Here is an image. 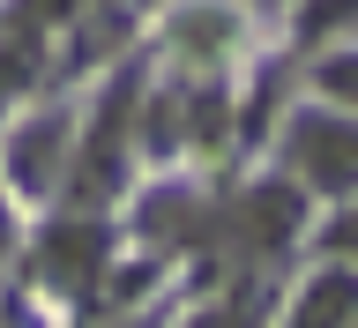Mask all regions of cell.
I'll return each mask as SVG.
<instances>
[{
	"label": "cell",
	"instance_id": "1",
	"mask_svg": "<svg viewBox=\"0 0 358 328\" xmlns=\"http://www.w3.org/2000/svg\"><path fill=\"white\" fill-rule=\"evenodd\" d=\"M284 172L306 194H358V112H291L284 120Z\"/></svg>",
	"mask_w": 358,
	"mask_h": 328
},
{
	"label": "cell",
	"instance_id": "2",
	"mask_svg": "<svg viewBox=\"0 0 358 328\" xmlns=\"http://www.w3.org/2000/svg\"><path fill=\"white\" fill-rule=\"evenodd\" d=\"M134 127H142V83L120 75V83L105 90V105H97L90 142L75 150V172H67V194H75V201H112L120 187H127V142H134Z\"/></svg>",
	"mask_w": 358,
	"mask_h": 328
},
{
	"label": "cell",
	"instance_id": "3",
	"mask_svg": "<svg viewBox=\"0 0 358 328\" xmlns=\"http://www.w3.org/2000/svg\"><path fill=\"white\" fill-rule=\"evenodd\" d=\"M75 172V112H30L0 142V187L22 201H45Z\"/></svg>",
	"mask_w": 358,
	"mask_h": 328
},
{
	"label": "cell",
	"instance_id": "4",
	"mask_svg": "<svg viewBox=\"0 0 358 328\" xmlns=\"http://www.w3.org/2000/svg\"><path fill=\"white\" fill-rule=\"evenodd\" d=\"M105 254H112L105 224H90V217L67 224L60 217L52 231H38V284L67 291V299H90V291H105Z\"/></svg>",
	"mask_w": 358,
	"mask_h": 328
},
{
	"label": "cell",
	"instance_id": "5",
	"mask_svg": "<svg viewBox=\"0 0 358 328\" xmlns=\"http://www.w3.org/2000/svg\"><path fill=\"white\" fill-rule=\"evenodd\" d=\"M299 231H306V187H299L291 172L254 179L246 201H239V246H254V254H284Z\"/></svg>",
	"mask_w": 358,
	"mask_h": 328
},
{
	"label": "cell",
	"instance_id": "6",
	"mask_svg": "<svg viewBox=\"0 0 358 328\" xmlns=\"http://www.w3.org/2000/svg\"><path fill=\"white\" fill-rule=\"evenodd\" d=\"M291 313H299V321H358V262H343V254L321 262L306 284H299Z\"/></svg>",
	"mask_w": 358,
	"mask_h": 328
},
{
	"label": "cell",
	"instance_id": "7",
	"mask_svg": "<svg viewBox=\"0 0 358 328\" xmlns=\"http://www.w3.org/2000/svg\"><path fill=\"white\" fill-rule=\"evenodd\" d=\"M351 22H358V0H299V8H291V38L306 45V52H321V45L343 38Z\"/></svg>",
	"mask_w": 358,
	"mask_h": 328
},
{
	"label": "cell",
	"instance_id": "8",
	"mask_svg": "<svg viewBox=\"0 0 358 328\" xmlns=\"http://www.w3.org/2000/svg\"><path fill=\"white\" fill-rule=\"evenodd\" d=\"M224 38H231V8H187V15H179V45H187L194 60H217Z\"/></svg>",
	"mask_w": 358,
	"mask_h": 328
},
{
	"label": "cell",
	"instance_id": "9",
	"mask_svg": "<svg viewBox=\"0 0 358 328\" xmlns=\"http://www.w3.org/2000/svg\"><path fill=\"white\" fill-rule=\"evenodd\" d=\"M313 90H321L329 105L358 112V52H329V60L313 67Z\"/></svg>",
	"mask_w": 358,
	"mask_h": 328
},
{
	"label": "cell",
	"instance_id": "10",
	"mask_svg": "<svg viewBox=\"0 0 358 328\" xmlns=\"http://www.w3.org/2000/svg\"><path fill=\"white\" fill-rule=\"evenodd\" d=\"M329 246L343 254V262H358V201H351V209H343V217L329 224Z\"/></svg>",
	"mask_w": 358,
	"mask_h": 328
},
{
	"label": "cell",
	"instance_id": "11",
	"mask_svg": "<svg viewBox=\"0 0 358 328\" xmlns=\"http://www.w3.org/2000/svg\"><path fill=\"white\" fill-rule=\"evenodd\" d=\"M8 239H15V224H8V187H0V254H8Z\"/></svg>",
	"mask_w": 358,
	"mask_h": 328
},
{
	"label": "cell",
	"instance_id": "12",
	"mask_svg": "<svg viewBox=\"0 0 358 328\" xmlns=\"http://www.w3.org/2000/svg\"><path fill=\"white\" fill-rule=\"evenodd\" d=\"M262 8H268V0H262Z\"/></svg>",
	"mask_w": 358,
	"mask_h": 328
}]
</instances>
